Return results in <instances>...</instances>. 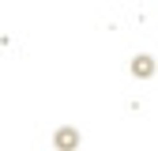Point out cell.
I'll list each match as a JSON object with an SVG mask.
<instances>
[{
	"instance_id": "cell-1",
	"label": "cell",
	"mask_w": 158,
	"mask_h": 151,
	"mask_svg": "<svg viewBox=\"0 0 158 151\" xmlns=\"http://www.w3.org/2000/svg\"><path fill=\"white\" fill-rule=\"evenodd\" d=\"M135 76H151V57H135Z\"/></svg>"
}]
</instances>
